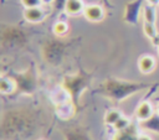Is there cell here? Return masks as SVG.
Instances as JSON below:
<instances>
[{
  "mask_svg": "<svg viewBox=\"0 0 159 140\" xmlns=\"http://www.w3.org/2000/svg\"><path fill=\"white\" fill-rule=\"evenodd\" d=\"M143 19L144 22H150V24H155L157 21V11H155V6H152L149 4H147L143 9Z\"/></svg>",
  "mask_w": 159,
  "mask_h": 140,
  "instance_id": "ba28073f",
  "label": "cell"
},
{
  "mask_svg": "<svg viewBox=\"0 0 159 140\" xmlns=\"http://www.w3.org/2000/svg\"><path fill=\"white\" fill-rule=\"evenodd\" d=\"M20 2H21V5H22L25 9H31V7L42 6L41 0H20Z\"/></svg>",
  "mask_w": 159,
  "mask_h": 140,
  "instance_id": "4fadbf2b",
  "label": "cell"
},
{
  "mask_svg": "<svg viewBox=\"0 0 159 140\" xmlns=\"http://www.w3.org/2000/svg\"><path fill=\"white\" fill-rule=\"evenodd\" d=\"M157 51H158V55H159V45L157 46Z\"/></svg>",
  "mask_w": 159,
  "mask_h": 140,
  "instance_id": "ac0fdd59",
  "label": "cell"
},
{
  "mask_svg": "<svg viewBox=\"0 0 159 140\" xmlns=\"http://www.w3.org/2000/svg\"><path fill=\"white\" fill-rule=\"evenodd\" d=\"M143 32L149 40H154L159 35L155 24H150V22H144L143 24Z\"/></svg>",
  "mask_w": 159,
  "mask_h": 140,
  "instance_id": "30bf717a",
  "label": "cell"
},
{
  "mask_svg": "<svg viewBox=\"0 0 159 140\" xmlns=\"http://www.w3.org/2000/svg\"><path fill=\"white\" fill-rule=\"evenodd\" d=\"M84 7H86V5H84L83 0H65V5H63L65 12L70 16H76V15L83 14Z\"/></svg>",
  "mask_w": 159,
  "mask_h": 140,
  "instance_id": "5b68a950",
  "label": "cell"
},
{
  "mask_svg": "<svg viewBox=\"0 0 159 140\" xmlns=\"http://www.w3.org/2000/svg\"><path fill=\"white\" fill-rule=\"evenodd\" d=\"M145 1L152 6H159V0H145Z\"/></svg>",
  "mask_w": 159,
  "mask_h": 140,
  "instance_id": "9a60e30c",
  "label": "cell"
},
{
  "mask_svg": "<svg viewBox=\"0 0 159 140\" xmlns=\"http://www.w3.org/2000/svg\"><path fill=\"white\" fill-rule=\"evenodd\" d=\"M55 0H41V2H42V5H50V4H52Z\"/></svg>",
  "mask_w": 159,
  "mask_h": 140,
  "instance_id": "2e32d148",
  "label": "cell"
},
{
  "mask_svg": "<svg viewBox=\"0 0 159 140\" xmlns=\"http://www.w3.org/2000/svg\"><path fill=\"white\" fill-rule=\"evenodd\" d=\"M139 134H129V130H124V131H120L117 134V136L114 138V140H137Z\"/></svg>",
  "mask_w": 159,
  "mask_h": 140,
  "instance_id": "7c38bea8",
  "label": "cell"
},
{
  "mask_svg": "<svg viewBox=\"0 0 159 140\" xmlns=\"http://www.w3.org/2000/svg\"><path fill=\"white\" fill-rule=\"evenodd\" d=\"M153 114H154L153 104L148 100L139 103L134 109V115L138 121H148L149 119H152Z\"/></svg>",
  "mask_w": 159,
  "mask_h": 140,
  "instance_id": "7a4b0ae2",
  "label": "cell"
},
{
  "mask_svg": "<svg viewBox=\"0 0 159 140\" xmlns=\"http://www.w3.org/2000/svg\"><path fill=\"white\" fill-rule=\"evenodd\" d=\"M52 32L56 36H65L68 32V24L66 21H62V20L56 21L52 26Z\"/></svg>",
  "mask_w": 159,
  "mask_h": 140,
  "instance_id": "9c48e42d",
  "label": "cell"
},
{
  "mask_svg": "<svg viewBox=\"0 0 159 140\" xmlns=\"http://www.w3.org/2000/svg\"><path fill=\"white\" fill-rule=\"evenodd\" d=\"M16 89V83L12 78L6 77V76H1L0 78V90L2 94H11L14 93Z\"/></svg>",
  "mask_w": 159,
  "mask_h": 140,
  "instance_id": "52a82bcc",
  "label": "cell"
},
{
  "mask_svg": "<svg viewBox=\"0 0 159 140\" xmlns=\"http://www.w3.org/2000/svg\"><path fill=\"white\" fill-rule=\"evenodd\" d=\"M82 15L89 22H101L106 16V11L103 6L99 4H89V5H86Z\"/></svg>",
  "mask_w": 159,
  "mask_h": 140,
  "instance_id": "6da1fadb",
  "label": "cell"
},
{
  "mask_svg": "<svg viewBox=\"0 0 159 140\" xmlns=\"http://www.w3.org/2000/svg\"><path fill=\"white\" fill-rule=\"evenodd\" d=\"M129 126H130V119L123 115V116H122V118L113 125V129H114L117 133H120V131L127 130Z\"/></svg>",
  "mask_w": 159,
  "mask_h": 140,
  "instance_id": "8fae6325",
  "label": "cell"
},
{
  "mask_svg": "<svg viewBox=\"0 0 159 140\" xmlns=\"http://www.w3.org/2000/svg\"><path fill=\"white\" fill-rule=\"evenodd\" d=\"M46 17V12L42 9V6L39 7H31V9H25L24 10V19L27 22L31 24H39L42 22Z\"/></svg>",
  "mask_w": 159,
  "mask_h": 140,
  "instance_id": "3957f363",
  "label": "cell"
},
{
  "mask_svg": "<svg viewBox=\"0 0 159 140\" xmlns=\"http://www.w3.org/2000/svg\"><path fill=\"white\" fill-rule=\"evenodd\" d=\"M157 67V61L152 55H143L138 58V69L143 74L152 73Z\"/></svg>",
  "mask_w": 159,
  "mask_h": 140,
  "instance_id": "277c9868",
  "label": "cell"
},
{
  "mask_svg": "<svg viewBox=\"0 0 159 140\" xmlns=\"http://www.w3.org/2000/svg\"><path fill=\"white\" fill-rule=\"evenodd\" d=\"M157 113L159 114V103H158V105H157Z\"/></svg>",
  "mask_w": 159,
  "mask_h": 140,
  "instance_id": "e0dca14e",
  "label": "cell"
},
{
  "mask_svg": "<svg viewBox=\"0 0 159 140\" xmlns=\"http://www.w3.org/2000/svg\"><path fill=\"white\" fill-rule=\"evenodd\" d=\"M137 140H153V139L148 134H139L138 138H137Z\"/></svg>",
  "mask_w": 159,
  "mask_h": 140,
  "instance_id": "5bb4252c",
  "label": "cell"
},
{
  "mask_svg": "<svg viewBox=\"0 0 159 140\" xmlns=\"http://www.w3.org/2000/svg\"><path fill=\"white\" fill-rule=\"evenodd\" d=\"M123 116V112L120 109H117V108H112V109H108L104 114V123L109 126H113L120 118Z\"/></svg>",
  "mask_w": 159,
  "mask_h": 140,
  "instance_id": "8992f818",
  "label": "cell"
}]
</instances>
